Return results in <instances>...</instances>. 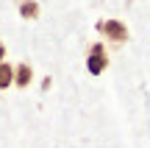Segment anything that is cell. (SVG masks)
Wrapping results in <instances>:
<instances>
[{"label":"cell","instance_id":"52a82bcc","mask_svg":"<svg viewBox=\"0 0 150 148\" xmlns=\"http://www.w3.org/2000/svg\"><path fill=\"white\" fill-rule=\"evenodd\" d=\"M50 84H53V78L45 76V78H42V89H50Z\"/></svg>","mask_w":150,"mask_h":148},{"label":"cell","instance_id":"277c9868","mask_svg":"<svg viewBox=\"0 0 150 148\" xmlns=\"http://www.w3.org/2000/svg\"><path fill=\"white\" fill-rule=\"evenodd\" d=\"M17 11L25 22H33L42 14V6H39V0H17Z\"/></svg>","mask_w":150,"mask_h":148},{"label":"cell","instance_id":"7a4b0ae2","mask_svg":"<svg viewBox=\"0 0 150 148\" xmlns=\"http://www.w3.org/2000/svg\"><path fill=\"white\" fill-rule=\"evenodd\" d=\"M111 59H108V50H106V42H92L86 48V73L89 76H103L108 70Z\"/></svg>","mask_w":150,"mask_h":148},{"label":"cell","instance_id":"8992f818","mask_svg":"<svg viewBox=\"0 0 150 148\" xmlns=\"http://www.w3.org/2000/svg\"><path fill=\"white\" fill-rule=\"evenodd\" d=\"M6 56H8V48H6V42L0 39V61H6Z\"/></svg>","mask_w":150,"mask_h":148},{"label":"cell","instance_id":"6da1fadb","mask_svg":"<svg viewBox=\"0 0 150 148\" xmlns=\"http://www.w3.org/2000/svg\"><path fill=\"white\" fill-rule=\"evenodd\" d=\"M95 31L100 34L108 45H114V48H122V45L131 39V31H128V25H125L122 20H97Z\"/></svg>","mask_w":150,"mask_h":148},{"label":"cell","instance_id":"3957f363","mask_svg":"<svg viewBox=\"0 0 150 148\" xmlns=\"http://www.w3.org/2000/svg\"><path fill=\"white\" fill-rule=\"evenodd\" d=\"M33 81V67L28 64V61H20V64H14V87L17 89H28Z\"/></svg>","mask_w":150,"mask_h":148},{"label":"cell","instance_id":"5b68a950","mask_svg":"<svg viewBox=\"0 0 150 148\" xmlns=\"http://www.w3.org/2000/svg\"><path fill=\"white\" fill-rule=\"evenodd\" d=\"M14 87V64L11 61H0V92Z\"/></svg>","mask_w":150,"mask_h":148}]
</instances>
